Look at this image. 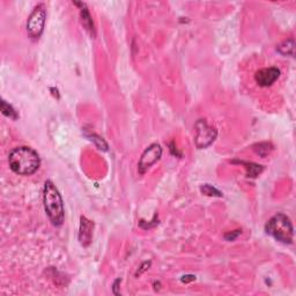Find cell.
<instances>
[{
	"mask_svg": "<svg viewBox=\"0 0 296 296\" xmlns=\"http://www.w3.org/2000/svg\"><path fill=\"white\" fill-rule=\"evenodd\" d=\"M9 168L21 176H30L40 168L41 158L33 148L22 146L14 148L8 156Z\"/></svg>",
	"mask_w": 296,
	"mask_h": 296,
	"instance_id": "obj_1",
	"label": "cell"
},
{
	"mask_svg": "<svg viewBox=\"0 0 296 296\" xmlns=\"http://www.w3.org/2000/svg\"><path fill=\"white\" fill-rule=\"evenodd\" d=\"M43 203H44V210L47 212L49 219L52 222V224L56 227L63 224L64 222V204L61 193L58 189L51 181H47L44 184V191H43Z\"/></svg>",
	"mask_w": 296,
	"mask_h": 296,
	"instance_id": "obj_2",
	"label": "cell"
},
{
	"mask_svg": "<svg viewBox=\"0 0 296 296\" xmlns=\"http://www.w3.org/2000/svg\"><path fill=\"white\" fill-rule=\"evenodd\" d=\"M265 230L277 241L285 244H292L293 242V224L290 218L283 213H278L271 218L265 225Z\"/></svg>",
	"mask_w": 296,
	"mask_h": 296,
	"instance_id": "obj_3",
	"label": "cell"
},
{
	"mask_svg": "<svg viewBox=\"0 0 296 296\" xmlns=\"http://www.w3.org/2000/svg\"><path fill=\"white\" fill-rule=\"evenodd\" d=\"M45 19H47V8L44 3H40L35 7L27 21V33L31 38L38 40L44 30Z\"/></svg>",
	"mask_w": 296,
	"mask_h": 296,
	"instance_id": "obj_4",
	"label": "cell"
},
{
	"mask_svg": "<svg viewBox=\"0 0 296 296\" xmlns=\"http://www.w3.org/2000/svg\"><path fill=\"white\" fill-rule=\"evenodd\" d=\"M217 135V130L209 126V124H207L206 121H204V119H199V121L196 123L195 143L196 146L200 148V149L209 147L211 144L216 140Z\"/></svg>",
	"mask_w": 296,
	"mask_h": 296,
	"instance_id": "obj_5",
	"label": "cell"
},
{
	"mask_svg": "<svg viewBox=\"0 0 296 296\" xmlns=\"http://www.w3.org/2000/svg\"><path fill=\"white\" fill-rule=\"evenodd\" d=\"M161 155H162V148L160 145H157V144H153V145L147 147L139 160L138 170L140 174H145L151 165L155 164L158 160H160Z\"/></svg>",
	"mask_w": 296,
	"mask_h": 296,
	"instance_id": "obj_6",
	"label": "cell"
},
{
	"mask_svg": "<svg viewBox=\"0 0 296 296\" xmlns=\"http://www.w3.org/2000/svg\"><path fill=\"white\" fill-rule=\"evenodd\" d=\"M280 71L277 68H267L257 71L255 74L256 82L260 87H270L279 79Z\"/></svg>",
	"mask_w": 296,
	"mask_h": 296,
	"instance_id": "obj_7",
	"label": "cell"
},
{
	"mask_svg": "<svg viewBox=\"0 0 296 296\" xmlns=\"http://www.w3.org/2000/svg\"><path fill=\"white\" fill-rule=\"evenodd\" d=\"M80 231H79V241L83 246L90 244L91 236H93L94 223L84 217H81L80 219Z\"/></svg>",
	"mask_w": 296,
	"mask_h": 296,
	"instance_id": "obj_8",
	"label": "cell"
},
{
	"mask_svg": "<svg viewBox=\"0 0 296 296\" xmlns=\"http://www.w3.org/2000/svg\"><path fill=\"white\" fill-rule=\"evenodd\" d=\"M74 5L81 7V8H80L81 9V21H82L83 27L86 28L87 31H89V34L91 35V36H94V35H95L94 23H93V20H91V17H90L89 12H88L86 3L74 2Z\"/></svg>",
	"mask_w": 296,
	"mask_h": 296,
	"instance_id": "obj_9",
	"label": "cell"
},
{
	"mask_svg": "<svg viewBox=\"0 0 296 296\" xmlns=\"http://www.w3.org/2000/svg\"><path fill=\"white\" fill-rule=\"evenodd\" d=\"M294 40H287L283 42V43L278 45L277 50L280 52L281 55L284 56H292L293 57L294 56Z\"/></svg>",
	"mask_w": 296,
	"mask_h": 296,
	"instance_id": "obj_10",
	"label": "cell"
},
{
	"mask_svg": "<svg viewBox=\"0 0 296 296\" xmlns=\"http://www.w3.org/2000/svg\"><path fill=\"white\" fill-rule=\"evenodd\" d=\"M1 112L3 116H6V117H8L10 119H14V121H16L17 118H19V115L16 114V111L14 110L12 105H9L7 103L6 101H1Z\"/></svg>",
	"mask_w": 296,
	"mask_h": 296,
	"instance_id": "obj_11",
	"label": "cell"
},
{
	"mask_svg": "<svg viewBox=\"0 0 296 296\" xmlns=\"http://www.w3.org/2000/svg\"><path fill=\"white\" fill-rule=\"evenodd\" d=\"M242 164L246 165V170H248V177H257L258 174L263 171V167L259 164H256V163H246V162H241Z\"/></svg>",
	"mask_w": 296,
	"mask_h": 296,
	"instance_id": "obj_12",
	"label": "cell"
},
{
	"mask_svg": "<svg viewBox=\"0 0 296 296\" xmlns=\"http://www.w3.org/2000/svg\"><path fill=\"white\" fill-rule=\"evenodd\" d=\"M253 149H255L256 153L259 154L260 156L265 157L266 155H269L270 151L272 150V145L267 143H262V144H258V145H256Z\"/></svg>",
	"mask_w": 296,
	"mask_h": 296,
	"instance_id": "obj_13",
	"label": "cell"
},
{
	"mask_svg": "<svg viewBox=\"0 0 296 296\" xmlns=\"http://www.w3.org/2000/svg\"><path fill=\"white\" fill-rule=\"evenodd\" d=\"M200 191H202L204 195L210 196V197H222V193L219 191V190L210 184L203 185L202 188H200Z\"/></svg>",
	"mask_w": 296,
	"mask_h": 296,
	"instance_id": "obj_14",
	"label": "cell"
},
{
	"mask_svg": "<svg viewBox=\"0 0 296 296\" xmlns=\"http://www.w3.org/2000/svg\"><path fill=\"white\" fill-rule=\"evenodd\" d=\"M241 230H234L231 232H227V234L224 235V238L227 239V241H234V239H236L238 237L239 235H241Z\"/></svg>",
	"mask_w": 296,
	"mask_h": 296,
	"instance_id": "obj_15",
	"label": "cell"
},
{
	"mask_svg": "<svg viewBox=\"0 0 296 296\" xmlns=\"http://www.w3.org/2000/svg\"><path fill=\"white\" fill-rule=\"evenodd\" d=\"M196 279L195 276H184L182 278L183 283H189V281H193Z\"/></svg>",
	"mask_w": 296,
	"mask_h": 296,
	"instance_id": "obj_16",
	"label": "cell"
}]
</instances>
